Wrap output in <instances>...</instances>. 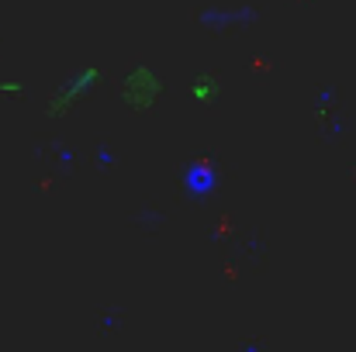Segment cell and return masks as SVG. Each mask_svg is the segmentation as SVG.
Returning a JSON list of instances; mask_svg holds the SVG:
<instances>
[{"instance_id": "4fadbf2b", "label": "cell", "mask_w": 356, "mask_h": 352, "mask_svg": "<svg viewBox=\"0 0 356 352\" xmlns=\"http://www.w3.org/2000/svg\"><path fill=\"white\" fill-rule=\"evenodd\" d=\"M353 180H356V169H353Z\"/></svg>"}, {"instance_id": "6da1fadb", "label": "cell", "mask_w": 356, "mask_h": 352, "mask_svg": "<svg viewBox=\"0 0 356 352\" xmlns=\"http://www.w3.org/2000/svg\"><path fill=\"white\" fill-rule=\"evenodd\" d=\"M104 83V73H101V66H94V62H87V66H80L76 73H70L63 83H59V90L52 94V101L45 104V117H52V121H59V117H66L94 87H101Z\"/></svg>"}, {"instance_id": "ba28073f", "label": "cell", "mask_w": 356, "mask_h": 352, "mask_svg": "<svg viewBox=\"0 0 356 352\" xmlns=\"http://www.w3.org/2000/svg\"><path fill=\"white\" fill-rule=\"evenodd\" d=\"M124 325V311L121 308H108L101 318H97V332H118Z\"/></svg>"}, {"instance_id": "30bf717a", "label": "cell", "mask_w": 356, "mask_h": 352, "mask_svg": "<svg viewBox=\"0 0 356 352\" xmlns=\"http://www.w3.org/2000/svg\"><path fill=\"white\" fill-rule=\"evenodd\" d=\"M343 131H346V117H343V115L325 117V121H322V138H325V142H336V138H343Z\"/></svg>"}, {"instance_id": "5b68a950", "label": "cell", "mask_w": 356, "mask_h": 352, "mask_svg": "<svg viewBox=\"0 0 356 352\" xmlns=\"http://www.w3.org/2000/svg\"><path fill=\"white\" fill-rule=\"evenodd\" d=\"M191 97H194L197 104H204V108L218 104V101H222V83H218V76H211V73H197L194 83H191Z\"/></svg>"}, {"instance_id": "7c38bea8", "label": "cell", "mask_w": 356, "mask_h": 352, "mask_svg": "<svg viewBox=\"0 0 356 352\" xmlns=\"http://www.w3.org/2000/svg\"><path fill=\"white\" fill-rule=\"evenodd\" d=\"M0 94H24L21 83H0Z\"/></svg>"}, {"instance_id": "9c48e42d", "label": "cell", "mask_w": 356, "mask_h": 352, "mask_svg": "<svg viewBox=\"0 0 356 352\" xmlns=\"http://www.w3.org/2000/svg\"><path fill=\"white\" fill-rule=\"evenodd\" d=\"M52 152H56V159H59V169H63V173H70V169L76 166V149H70L66 142H52Z\"/></svg>"}, {"instance_id": "52a82bcc", "label": "cell", "mask_w": 356, "mask_h": 352, "mask_svg": "<svg viewBox=\"0 0 356 352\" xmlns=\"http://www.w3.org/2000/svg\"><path fill=\"white\" fill-rule=\"evenodd\" d=\"M163 221H166V218H163V211H159V208H156V211H152V208H145V211H138V215H135V228H142V232H149V235L159 232V228H163Z\"/></svg>"}, {"instance_id": "7a4b0ae2", "label": "cell", "mask_w": 356, "mask_h": 352, "mask_svg": "<svg viewBox=\"0 0 356 352\" xmlns=\"http://www.w3.org/2000/svg\"><path fill=\"white\" fill-rule=\"evenodd\" d=\"M159 97H163V80H159V73H156L152 66L138 62L135 69H128V76H124V83H121V101H124V108H131V111H149Z\"/></svg>"}, {"instance_id": "8992f818", "label": "cell", "mask_w": 356, "mask_h": 352, "mask_svg": "<svg viewBox=\"0 0 356 352\" xmlns=\"http://www.w3.org/2000/svg\"><path fill=\"white\" fill-rule=\"evenodd\" d=\"M332 104H336V83L318 87V94H315V121H318V124L329 117V108H332Z\"/></svg>"}, {"instance_id": "8fae6325", "label": "cell", "mask_w": 356, "mask_h": 352, "mask_svg": "<svg viewBox=\"0 0 356 352\" xmlns=\"http://www.w3.org/2000/svg\"><path fill=\"white\" fill-rule=\"evenodd\" d=\"M115 162H118L115 149H111L108 142H101V145L94 149V166H97V169H115Z\"/></svg>"}, {"instance_id": "3957f363", "label": "cell", "mask_w": 356, "mask_h": 352, "mask_svg": "<svg viewBox=\"0 0 356 352\" xmlns=\"http://www.w3.org/2000/svg\"><path fill=\"white\" fill-rule=\"evenodd\" d=\"M180 183H184V194L201 204V201H211L218 194V162L215 156H197L187 162V169L180 173Z\"/></svg>"}, {"instance_id": "277c9868", "label": "cell", "mask_w": 356, "mask_h": 352, "mask_svg": "<svg viewBox=\"0 0 356 352\" xmlns=\"http://www.w3.org/2000/svg\"><path fill=\"white\" fill-rule=\"evenodd\" d=\"M201 28L208 31H225V28H249L259 21V10L242 3V7H204L201 14Z\"/></svg>"}]
</instances>
